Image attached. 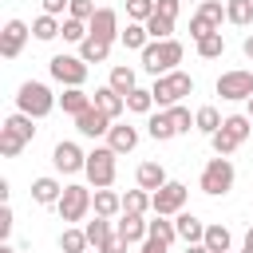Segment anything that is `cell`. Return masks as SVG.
<instances>
[{
	"label": "cell",
	"mask_w": 253,
	"mask_h": 253,
	"mask_svg": "<svg viewBox=\"0 0 253 253\" xmlns=\"http://www.w3.org/2000/svg\"><path fill=\"white\" fill-rule=\"evenodd\" d=\"M210 146H213V154H233V150H237V138L221 126V130H213V134H210Z\"/></svg>",
	"instance_id": "39"
},
{
	"label": "cell",
	"mask_w": 253,
	"mask_h": 253,
	"mask_svg": "<svg viewBox=\"0 0 253 253\" xmlns=\"http://www.w3.org/2000/svg\"><path fill=\"white\" fill-rule=\"evenodd\" d=\"M111 87H115L119 95H130V91H134V71H130V67H115V71H111Z\"/></svg>",
	"instance_id": "38"
},
{
	"label": "cell",
	"mask_w": 253,
	"mask_h": 253,
	"mask_svg": "<svg viewBox=\"0 0 253 253\" xmlns=\"http://www.w3.org/2000/svg\"><path fill=\"white\" fill-rule=\"evenodd\" d=\"M241 253H253V225H249V233H245V241H241Z\"/></svg>",
	"instance_id": "49"
},
{
	"label": "cell",
	"mask_w": 253,
	"mask_h": 253,
	"mask_svg": "<svg viewBox=\"0 0 253 253\" xmlns=\"http://www.w3.org/2000/svg\"><path fill=\"white\" fill-rule=\"evenodd\" d=\"M0 253H16V249H12V245H0Z\"/></svg>",
	"instance_id": "52"
},
{
	"label": "cell",
	"mask_w": 253,
	"mask_h": 253,
	"mask_svg": "<svg viewBox=\"0 0 253 253\" xmlns=\"http://www.w3.org/2000/svg\"><path fill=\"white\" fill-rule=\"evenodd\" d=\"M107 138H111L107 146H111V150H119V154H126V150H134V146H138V130H134V126H126V123L111 126V130H107Z\"/></svg>",
	"instance_id": "16"
},
{
	"label": "cell",
	"mask_w": 253,
	"mask_h": 253,
	"mask_svg": "<svg viewBox=\"0 0 253 253\" xmlns=\"http://www.w3.org/2000/svg\"><path fill=\"white\" fill-rule=\"evenodd\" d=\"M146 130H150V138H154V142H166V138H174V134H178V130H174V123H170V111H166V115H150Z\"/></svg>",
	"instance_id": "25"
},
{
	"label": "cell",
	"mask_w": 253,
	"mask_h": 253,
	"mask_svg": "<svg viewBox=\"0 0 253 253\" xmlns=\"http://www.w3.org/2000/svg\"><path fill=\"white\" fill-rule=\"evenodd\" d=\"M95 253H99V249H95Z\"/></svg>",
	"instance_id": "55"
},
{
	"label": "cell",
	"mask_w": 253,
	"mask_h": 253,
	"mask_svg": "<svg viewBox=\"0 0 253 253\" xmlns=\"http://www.w3.org/2000/svg\"><path fill=\"white\" fill-rule=\"evenodd\" d=\"M229 186H233V162H229L225 154L210 158L206 170H202V190H206L210 198H217V194H229Z\"/></svg>",
	"instance_id": "4"
},
{
	"label": "cell",
	"mask_w": 253,
	"mask_h": 253,
	"mask_svg": "<svg viewBox=\"0 0 253 253\" xmlns=\"http://www.w3.org/2000/svg\"><path fill=\"white\" fill-rule=\"evenodd\" d=\"M142 253H166V241H158V237H146V241H142Z\"/></svg>",
	"instance_id": "48"
},
{
	"label": "cell",
	"mask_w": 253,
	"mask_h": 253,
	"mask_svg": "<svg viewBox=\"0 0 253 253\" xmlns=\"http://www.w3.org/2000/svg\"><path fill=\"white\" fill-rule=\"evenodd\" d=\"M146 32H150V40H170V32H174V20H166V16H150L146 20Z\"/></svg>",
	"instance_id": "37"
},
{
	"label": "cell",
	"mask_w": 253,
	"mask_h": 253,
	"mask_svg": "<svg viewBox=\"0 0 253 253\" xmlns=\"http://www.w3.org/2000/svg\"><path fill=\"white\" fill-rule=\"evenodd\" d=\"M95 107H99V111H107L111 119H119V115L126 111V95H119V91L107 83V87H99V91H95Z\"/></svg>",
	"instance_id": "15"
},
{
	"label": "cell",
	"mask_w": 253,
	"mask_h": 253,
	"mask_svg": "<svg viewBox=\"0 0 253 253\" xmlns=\"http://www.w3.org/2000/svg\"><path fill=\"white\" fill-rule=\"evenodd\" d=\"M126 245H130V241H126V237H123V233L115 229V233H111V237L103 241V249H99V253H126Z\"/></svg>",
	"instance_id": "44"
},
{
	"label": "cell",
	"mask_w": 253,
	"mask_h": 253,
	"mask_svg": "<svg viewBox=\"0 0 253 253\" xmlns=\"http://www.w3.org/2000/svg\"><path fill=\"white\" fill-rule=\"evenodd\" d=\"M75 130H79V134H87V138H99V134H107V130H111V115H107V111H99V107L91 103L83 115H75Z\"/></svg>",
	"instance_id": "11"
},
{
	"label": "cell",
	"mask_w": 253,
	"mask_h": 253,
	"mask_svg": "<svg viewBox=\"0 0 253 253\" xmlns=\"http://www.w3.org/2000/svg\"><path fill=\"white\" fill-rule=\"evenodd\" d=\"M63 8H71V0H43V12L47 16H59Z\"/></svg>",
	"instance_id": "47"
},
{
	"label": "cell",
	"mask_w": 253,
	"mask_h": 253,
	"mask_svg": "<svg viewBox=\"0 0 253 253\" xmlns=\"http://www.w3.org/2000/svg\"><path fill=\"white\" fill-rule=\"evenodd\" d=\"M221 20H225V8H221L217 0H202V4H198V12L190 16V36H194V40H202V36L217 32V28H221Z\"/></svg>",
	"instance_id": "7"
},
{
	"label": "cell",
	"mask_w": 253,
	"mask_h": 253,
	"mask_svg": "<svg viewBox=\"0 0 253 253\" xmlns=\"http://www.w3.org/2000/svg\"><path fill=\"white\" fill-rule=\"evenodd\" d=\"M178 8H182V0H154V12H158V16H166V20H174V16H178Z\"/></svg>",
	"instance_id": "45"
},
{
	"label": "cell",
	"mask_w": 253,
	"mask_h": 253,
	"mask_svg": "<svg viewBox=\"0 0 253 253\" xmlns=\"http://www.w3.org/2000/svg\"><path fill=\"white\" fill-rule=\"evenodd\" d=\"M134 178H138V186H142V190H150V194H154V190H162V186L170 182V178H166V170H162L158 162H142Z\"/></svg>",
	"instance_id": "18"
},
{
	"label": "cell",
	"mask_w": 253,
	"mask_h": 253,
	"mask_svg": "<svg viewBox=\"0 0 253 253\" xmlns=\"http://www.w3.org/2000/svg\"><path fill=\"white\" fill-rule=\"evenodd\" d=\"M51 162H55V170H63V174H75V170H83V166H87V154H83L75 142H55Z\"/></svg>",
	"instance_id": "13"
},
{
	"label": "cell",
	"mask_w": 253,
	"mask_h": 253,
	"mask_svg": "<svg viewBox=\"0 0 253 253\" xmlns=\"http://www.w3.org/2000/svg\"><path fill=\"white\" fill-rule=\"evenodd\" d=\"M16 107L24 111V115H32V119H43V115H51V107H55V99H51V91L43 87V83H24L20 87V95H16Z\"/></svg>",
	"instance_id": "3"
},
{
	"label": "cell",
	"mask_w": 253,
	"mask_h": 253,
	"mask_svg": "<svg viewBox=\"0 0 253 253\" xmlns=\"http://www.w3.org/2000/svg\"><path fill=\"white\" fill-rule=\"evenodd\" d=\"M91 206H95V213H99V217H111V213H119V210H123V198H119L115 190H107V186H103V190H95Z\"/></svg>",
	"instance_id": "23"
},
{
	"label": "cell",
	"mask_w": 253,
	"mask_h": 253,
	"mask_svg": "<svg viewBox=\"0 0 253 253\" xmlns=\"http://www.w3.org/2000/svg\"><path fill=\"white\" fill-rule=\"evenodd\" d=\"M126 16H130L134 24H146V20L154 16V0H126Z\"/></svg>",
	"instance_id": "40"
},
{
	"label": "cell",
	"mask_w": 253,
	"mask_h": 253,
	"mask_svg": "<svg viewBox=\"0 0 253 253\" xmlns=\"http://www.w3.org/2000/svg\"><path fill=\"white\" fill-rule=\"evenodd\" d=\"M47 67H51V79L63 87H83V79H87V63L79 55H51Z\"/></svg>",
	"instance_id": "8"
},
{
	"label": "cell",
	"mask_w": 253,
	"mask_h": 253,
	"mask_svg": "<svg viewBox=\"0 0 253 253\" xmlns=\"http://www.w3.org/2000/svg\"><path fill=\"white\" fill-rule=\"evenodd\" d=\"M115 158H119V150H111V146H95V150L87 154L83 174L103 190V186H111V182H115Z\"/></svg>",
	"instance_id": "5"
},
{
	"label": "cell",
	"mask_w": 253,
	"mask_h": 253,
	"mask_svg": "<svg viewBox=\"0 0 253 253\" xmlns=\"http://www.w3.org/2000/svg\"><path fill=\"white\" fill-rule=\"evenodd\" d=\"M59 32H63V24H55V16H47V12L32 20V36L36 40H55Z\"/></svg>",
	"instance_id": "27"
},
{
	"label": "cell",
	"mask_w": 253,
	"mask_h": 253,
	"mask_svg": "<svg viewBox=\"0 0 253 253\" xmlns=\"http://www.w3.org/2000/svg\"><path fill=\"white\" fill-rule=\"evenodd\" d=\"M67 12H71V16H75V20H91V16H95V12H99V8H95V4H91V0H71V8H67Z\"/></svg>",
	"instance_id": "43"
},
{
	"label": "cell",
	"mask_w": 253,
	"mask_h": 253,
	"mask_svg": "<svg viewBox=\"0 0 253 253\" xmlns=\"http://www.w3.org/2000/svg\"><path fill=\"white\" fill-rule=\"evenodd\" d=\"M249 119H253V95H249Z\"/></svg>",
	"instance_id": "53"
},
{
	"label": "cell",
	"mask_w": 253,
	"mask_h": 253,
	"mask_svg": "<svg viewBox=\"0 0 253 253\" xmlns=\"http://www.w3.org/2000/svg\"><path fill=\"white\" fill-rule=\"evenodd\" d=\"M24 40H28V24L24 20H8L4 32H0V55L4 59H16L20 47H24Z\"/></svg>",
	"instance_id": "12"
},
{
	"label": "cell",
	"mask_w": 253,
	"mask_h": 253,
	"mask_svg": "<svg viewBox=\"0 0 253 253\" xmlns=\"http://www.w3.org/2000/svg\"><path fill=\"white\" fill-rule=\"evenodd\" d=\"M241 51H245V55L253 59V36H245V43H241Z\"/></svg>",
	"instance_id": "50"
},
{
	"label": "cell",
	"mask_w": 253,
	"mask_h": 253,
	"mask_svg": "<svg viewBox=\"0 0 253 253\" xmlns=\"http://www.w3.org/2000/svg\"><path fill=\"white\" fill-rule=\"evenodd\" d=\"M119 233L134 245V241H146V233H150V221H142V213H123V221H119Z\"/></svg>",
	"instance_id": "19"
},
{
	"label": "cell",
	"mask_w": 253,
	"mask_h": 253,
	"mask_svg": "<svg viewBox=\"0 0 253 253\" xmlns=\"http://www.w3.org/2000/svg\"><path fill=\"white\" fill-rule=\"evenodd\" d=\"M8 233H12V210L4 202V210H0V237H8Z\"/></svg>",
	"instance_id": "46"
},
{
	"label": "cell",
	"mask_w": 253,
	"mask_h": 253,
	"mask_svg": "<svg viewBox=\"0 0 253 253\" xmlns=\"http://www.w3.org/2000/svg\"><path fill=\"white\" fill-rule=\"evenodd\" d=\"M221 123H225V119H221L213 107H202V111L194 115V126H198L202 134H213V130H221Z\"/></svg>",
	"instance_id": "32"
},
{
	"label": "cell",
	"mask_w": 253,
	"mask_h": 253,
	"mask_svg": "<svg viewBox=\"0 0 253 253\" xmlns=\"http://www.w3.org/2000/svg\"><path fill=\"white\" fill-rule=\"evenodd\" d=\"M202 245H206L210 253H229V229H225V225H206Z\"/></svg>",
	"instance_id": "24"
},
{
	"label": "cell",
	"mask_w": 253,
	"mask_h": 253,
	"mask_svg": "<svg viewBox=\"0 0 253 253\" xmlns=\"http://www.w3.org/2000/svg\"><path fill=\"white\" fill-rule=\"evenodd\" d=\"M146 237H158V241H166V245H170V241L178 237V225H174V221H162V213H154V221H150V233H146Z\"/></svg>",
	"instance_id": "36"
},
{
	"label": "cell",
	"mask_w": 253,
	"mask_h": 253,
	"mask_svg": "<svg viewBox=\"0 0 253 253\" xmlns=\"http://www.w3.org/2000/svg\"><path fill=\"white\" fill-rule=\"evenodd\" d=\"M150 210V190H126V198H123V213H146Z\"/></svg>",
	"instance_id": "28"
},
{
	"label": "cell",
	"mask_w": 253,
	"mask_h": 253,
	"mask_svg": "<svg viewBox=\"0 0 253 253\" xmlns=\"http://www.w3.org/2000/svg\"><path fill=\"white\" fill-rule=\"evenodd\" d=\"M126 107H130V111H138V115H146V111L154 107V95H150V91H142V87H134V91L126 95Z\"/></svg>",
	"instance_id": "41"
},
{
	"label": "cell",
	"mask_w": 253,
	"mask_h": 253,
	"mask_svg": "<svg viewBox=\"0 0 253 253\" xmlns=\"http://www.w3.org/2000/svg\"><path fill=\"white\" fill-rule=\"evenodd\" d=\"M83 233H87V241H91L95 249H103V241L111 237V221L95 213V221H87V229H83Z\"/></svg>",
	"instance_id": "33"
},
{
	"label": "cell",
	"mask_w": 253,
	"mask_h": 253,
	"mask_svg": "<svg viewBox=\"0 0 253 253\" xmlns=\"http://www.w3.org/2000/svg\"><path fill=\"white\" fill-rule=\"evenodd\" d=\"M174 63H182V43L178 40H150L142 47V67L158 79L166 71H174Z\"/></svg>",
	"instance_id": "1"
},
{
	"label": "cell",
	"mask_w": 253,
	"mask_h": 253,
	"mask_svg": "<svg viewBox=\"0 0 253 253\" xmlns=\"http://www.w3.org/2000/svg\"><path fill=\"white\" fill-rule=\"evenodd\" d=\"M198 4H202V0H198Z\"/></svg>",
	"instance_id": "54"
},
{
	"label": "cell",
	"mask_w": 253,
	"mask_h": 253,
	"mask_svg": "<svg viewBox=\"0 0 253 253\" xmlns=\"http://www.w3.org/2000/svg\"><path fill=\"white\" fill-rule=\"evenodd\" d=\"M150 95H154V103H158V107H174L182 95H194V79H190L186 71H166V75H158V79H154Z\"/></svg>",
	"instance_id": "2"
},
{
	"label": "cell",
	"mask_w": 253,
	"mask_h": 253,
	"mask_svg": "<svg viewBox=\"0 0 253 253\" xmlns=\"http://www.w3.org/2000/svg\"><path fill=\"white\" fill-rule=\"evenodd\" d=\"M87 245H91V241H87L83 229H63V233H59V249H63V253H87Z\"/></svg>",
	"instance_id": "29"
},
{
	"label": "cell",
	"mask_w": 253,
	"mask_h": 253,
	"mask_svg": "<svg viewBox=\"0 0 253 253\" xmlns=\"http://www.w3.org/2000/svg\"><path fill=\"white\" fill-rule=\"evenodd\" d=\"M91 103H95V99H91V95H87L83 87H67V91L59 95V107H63L67 115H83V111H87Z\"/></svg>",
	"instance_id": "20"
},
{
	"label": "cell",
	"mask_w": 253,
	"mask_h": 253,
	"mask_svg": "<svg viewBox=\"0 0 253 253\" xmlns=\"http://www.w3.org/2000/svg\"><path fill=\"white\" fill-rule=\"evenodd\" d=\"M225 20L237 24V28H245V24L253 20V0H229V4H225Z\"/></svg>",
	"instance_id": "26"
},
{
	"label": "cell",
	"mask_w": 253,
	"mask_h": 253,
	"mask_svg": "<svg viewBox=\"0 0 253 253\" xmlns=\"http://www.w3.org/2000/svg\"><path fill=\"white\" fill-rule=\"evenodd\" d=\"M174 225H178V237H182L186 245H198V241L206 237V225H202L194 213H178V221H174Z\"/></svg>",
	"instance_id": "22"
},
{
	"label": "cell",
	"mask_w": 253,
	"mask_h": 253,
	"mask_svg": "<svg viewBox=\"0 0 253 253\" xmlns=\"http://www.w3.org/2000/svg\"><path fill=\"white\" fill-rule=\"evenodd\" d=\"M221 51H225L221 32H210V36H202V40H198V55H202V59H217Z\"/></svg>",
	"instance_id": "31"
},
{
	"label": "cell",
	"mask_w": 253,
	"mask_h": 253,
	"mask_svg": "<svg viewBox=\"0 0 253 253\" xmlns=\"http://www.w3.org/2000/svg\"><path fill=\"white\" fill-rule=\"evenodd\" d=\"M111 55V40H99V36H87L83 43H79V59L83 63H103Z\"/></svg>",
	"instance_id": "17"
},
{
	"label": "cell",
	"mask_w": 253,
	"mask_h": 253,
	"mask_svg": "<svg viewBox=\"0 0 253 253\" xmlns=\"http://www.w3.org/2000/svg\"><path fill=\"white\" fill-rule=\"evenodd\" d=\"M55 210H59L63 221H83V213L91 210V190H87V186H63Z\"/></svg>",
	"instance_id": "6"
},
{
	"label": "cell",
	"mask_w": 253,
	"mask_h": 253,
	"mask_svg": "<svg viewBox=\"0 0 253 253\" xmlns=\"http://www.w3.org/2000/svg\"><path fill=\"white\" fill-rule=\"evenodd\" d=\"M59 36H63V40H71V43H83V40L91 36V28H87V20H75V16H67Z\"/></svg>",
	"instance_id": "34"
},
{
	"label": "cell",
	"mask_w": 253,
	"mask_h": 253,
	"mask_svg": "<svg viewBox=\"0 0 253 253\" xmlns=\"http://www.w3.org/2000/svg\"><path fill=\"white\" fill-rule=\"evenodd\" d=\"M59 194H63V186H59L55 178H36V182H32V198H36L40 206H55Z\"/></svg>",
	"instance_id": "21"
},
{
	"label": "cell",
	"mask_w": 253,
	"mask_h": 253,
	"mask_svg": "<svg viewBox=\"0 0 253 253\" xmlns=\"http://www.w3.org/2000/svg\"><path fill=\"white\" fill-rule=\"evenodd\" d=\"M249 123H253V119H249V115H229V119H225V123H221V126H225V130H229V134H233V138H237V142H245V138H249V130H253V126H249Z\"/></svg>",
	"instance_id": "35"
},
{
	"label": "cell",
	"mask_w": 253,
	"mask_h": 253,
	"mask_svg": "<svg viewBox=\"0 0 253 253\" xmlns=\"http://www.w3.org/2000/svg\"><path fill=\"white\" fill-rule=\"evenodd\" d=\"M182 206H186V186H182V182H166L162 190H154V194H150V210H154V213H162V217L182 213Z\"/></svg>",
	"instance_id": "9"
},
{
	"label": "cell",
	"mask_w": 253,
	"mask_h": 253,
	"mask_svg": "<svg viewBox=\"0 0 253 253\" xmlns=\"http://www.w3.org/2000/svg\"><path fill=\"white\" fill-rule=\"evenodd\" d=\"M87 28H91V36H99V40H115V36H119V12H115V8H99V12L87 20Z\"/></svg>",
	"instance_id": "14"
},
{
	"label": "cell",
	"mask_w": 253,
	"mask_h": 253,
	"mask_svg": "<svg viewBox=\"0 0 253 253\" xmlns=\"http://www.w3.org/2000/svg\"><path fill=\"white\" fill-rule=\"evenodd\" d=\"M170 123H174V130H178V134H186L194 119H190V111H186V107H178V103H174V107H170Z\"/></svg>",
	"instance_id": "42"
},
{
	"label": "cell",
	"mask_w": 253,
	"mask_h": 253,
	"mask_svg": "<svg viewBox=\"0 0 253 253\" xmlns=\"http://www.w3.org/2000/svg\"><path fill=\"white\" fill-rule=\"evenodd\" d=\"M186 253H210V249H206V245L198 241V245H186Z\"/></svg>",
	"instance_id": "51"
},
{
	"label": "cell",
	"mask_w": 253,
	"mask_h": 253,
	"mask_svg": "<svg viewBox=\"0 0 253 253\" xmlns=\"http://www.w3.org/2000/svg\"><path fill=\"white\" fill-rule=\"evenodd\" d=\"M217 95L221 99H249L253 95V71H225V75H217Z\"/></svg>",
	"instance_id": "10"
},
{
	"label": "cell",
	"mask_w": 253,
	"mask_h": 253,
	"mask_svg": "<svg viewBox=\"0 0 253 253\" xmlns=\"http://www.w3.org/2000/svg\"><path fill=\"white\" fill-rule=\"evenodd\" d=\"M119 40L126 43V47H146L150 43V32H146V24H126V32H119Z\"/></svg>",
	"instance_id": "30"
}]
</instances>
